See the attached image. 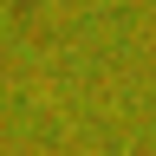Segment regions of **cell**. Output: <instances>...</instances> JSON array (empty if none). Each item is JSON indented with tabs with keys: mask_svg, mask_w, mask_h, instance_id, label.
I'll use <instances>...</instances> for the list:
<instances>
[{
	"mask_svg": "<svg viewBox=\"0 0 156 156\" xmlns=\"http://www.w3.org/2000/svg\"><path fill=\"white\" fill-rule=\"evenodd\" d=\"M20 7H33V0H20Z\"/></svg>",
	"mask_w": 156,
	"mask_h": 156,
	"instance_id": "cell-1",
	"label": "cell"
}]
</instances>
